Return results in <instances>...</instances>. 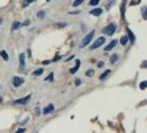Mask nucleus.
I'll use <instances>...</instances> for the list:
<instances>
[{"label":"nucleus","instance_id":"obj_1","mask_svg":"<svg viewBox=\"0 0 147 133\" xmlns=\"http://www.w3.org/2000/svg\"><path fill=\"white\" fill-rule=\"evenodd\" d=\"M93 36H94V30H92L90 33H88V35H87V36L82 40V42H81L80 45H79V47H80V48H84L85 46H87V45H88V43L91 42Z\"/></svg>","mask_w":147,"mask_h":133},{"label":"nucleus","instance_id":"obj_2","mask_svg":"<svg viewBox=\"0 0 147 133\" xmlns=\"http://www.w3.org/2000/svg\"><path fill=\"white\" fill-rule=\"evenodd\" d=\"M115 30H116V24H114V23H111L107 27H105V28L101 29V31H103L104 33H106V35H109V36H112L113 33L115 32Z\"/></svg>","mask_w":147,"mask_h":133},{"label":"nucleus","instance_id":"obj_3","mask_svg":"<svg viewBox=\"0 0 147 133\" xmlns=\"http://www.w3.org/2000/svg\"><path fill=\"white\" fill-rule=\"evenodd\" d=\"M105 38H103V37H100V38H98L96 41H95V43L93 44V45L91 46V50H93V49H96V48H98V47H100L103 44L105 43Z\"/></svg>","mask_w":147,"mask_h":133},{"label":"nucleus","instance_id":"obj_4","mask_svg":"<svg viewBox=\"0 0 147 133\" xmlns=\"http://www.w3.org/2000/svg\"><path fill=\"white\" fill-rule=\"evenodd\" d=\"M30 98H31V96L29 95V96H27V97H25L23 99H18V100H16L14 103L15 104H26V103H28V101L30 100Z\"/></svg>","mask_w":147,"mask_h":133},{"label":"nucleus","instance_id":"obj_5","mask_svg":"<svg viewBox=\"0 0 147 133\" xmlns=\"http://www.w3.org/2000/svg\"><path fill=\"white\" fill-rule=\"evenodd\" d=\"M23 82H24V79L23 78H20V77H18V76L14 77V79H13V83H14L15 86H20Z\"/></svg>","mask_w":147,"mask_h":133},{"label":"nucleus","instance_id":"obj_6","mask_svg":"<svg viewBox=\"0 0 147 133\" xmlns=\"http://www.w3.org/2000/svg\"><path fill=\"white\" fill-rule=\"evenodd\" d=\"M116 44H117V41H116V40H113V41L109 44V45L105 48V51H110V50H112L113 48H114V47L116 46Z\"/></svg>","mask_w":147,"mask_h":133},{"label":"nucleus","instance_id":"obj_7","mask_svg":"<svg viewBox=\"0 0 147 133\" xmlns=\"http://www.w3.org/2000/svg\"><path fill=\"white\" fill-rule=\"evenodd\" d=\"M20 65L22 69H25V54L24 53L20 54Z\"/></svg>","mask_w":147,"mask_h":133},{"label":"nucleus","instance_id":"obj_8","mask_svg":"<svg viewBox=\"0 0 147 133\" xmlns=\"http://www.w3.org/2000/svg\"><path fill=\"white\" fill-rule=\"evenodd\" d=\"M101 13H103V10H101V8H95V9H92L91 12H90V14L93 15V16H100Z\"/></svg>","mask_w":147,"mask_h":133},{"label":"nucleus","instance_id":"obj_9","mask_svg":"<svg viewBox=\"0 0 147 133\" xmlns=\"http://www.w3.org/2000/svg\"><path fill=\"white\" fill-rule=\"evenodd\" d=\"M54 110V106L52 105V104H50L48 107H46L44 109V114H48V113H50V112H52Z\"/></svg>","mask_w":147,"mask_h":133},{"label":"nucleus","instance_id":"obj_10","mask_svg":"<svg viewBox=\"0 0 147 133\" xmlns=\"http://www.w3.org/2000/svg\"><path fill=\"white\" fill-rule=\"evenodd\" d=\"M80 63H81V62H80V60H79V59L76 60V65H75V68L71 70V73H72V74H75V73L78 71V69L80 68Z\"/></svg>","mask_w":147,"mask_h":133},{"label":"nucleus","instance_id":"obj_11","mask_svg":"<svg viewBox=\"0 0 147 133\" xmlns=\"http://www.w3.org/2000/svg\"><path fill=\"white\" fill-rule=\"evenodd\" d=\"M20 26H22V25H21V23H20V22H18V21L14 22V23H13V30H16V29L20 28Z\"/></svg>","mask_w":147,"mask_h":133},{"label":"nucleus","instance_id":"obj_12","mask_svg":"<svg viewBox=\"0 0 147 133\" xmlns=\"http://www.w3.org/2000/svg\"><path fill=\"white\" fill-rule=\"evenodd\" d=\"M0 55L4 58V60H8V54L5 51H0Z\"/></svg>","mask_w":147,"mask_h":133},{"label":"nucleus","instance_id":"obj_13","mask_svg":"<svg viewBox=\"0 0 147 133\" xmlns=\"http://www.w3.org/2000/svg\"><path fill=\"white\" fill-rule=\"evenodd\" d=\"M110 72H111L110 70H107V71H106L105 73H103V74H101V75H100V77H99V79H100V80H103V79H105V78H106V77H107V75H108V74H110Z\"/></svg>","mask_w":147,"mask_h":133},{"label":"nucleus","instance_id":"obj_14","mask_svg":"<svg viewBox=\"0 0 147 133\" xmlns=\"http://www.w3.org/2000/svg\"><path fill=\"white\" fill-rule=\"evenodd\" d=\"M128 33H129V36H130V38H131V42L134 43V42H135V36L133 35V32H132L130 29H128Z\"/></svg>","mask_w":147,"mask_h":133},{"label":"nucleus","instance_id":"obj_15","mask_svg":"<svg viewBox=\"0 0 147 133\" xmlns=\"http://www.w3.org/2000/svg\"><path fill=\"white\" fill-rule=\"evenodd\" d=\"M120 42H121L122 45H125V44L128 43V37H122L120 39Z\"/></svg>","mask_w":147,"mask_h":133},{"label":"nucleus","instance_id":"obj_16","mask_svg":"<svg viewBox=\"0 0 147 133\" xmlns=\"http://www.w3.org/2000/svg\"><path fill=\"white\" fill-rule=\"evenodd\" d=\"M43 72H44V70H43V69H39V70H36V71L33 72V75H34V76L41 75V74H43Z\"/></svg>","mask_w":147,"mask_h":133},{"label":"nucleus","instance_id":"obj_17","mask_svg":"<svg viewBox=\"0 0 147 133\" xmlns=\"http://www.w3.org/2000/svg\"><path fill=\"white\" fill-rule=\"evenodd\" d=\"M93 74H94V71L93 70H88V71H86V76H88V77L93 76Z\"/></svg>","mask_w":147,"mask_h":133},{"label":"nucleus","instance_id":"obj_18","mask_svg":"<svg viewBox=\"0 0 147 133\" xmlns=\"http://www.w3.org/2000/svg\"><path fill=\"white\" fill-rule=\"evenodd\" d=\"M116 60H117V55H116V54L112 55V56H111V60H110V61H111L112 63H114Z\"/></svg>","mask_w":147,"mask_h":133},{"label":"nucleus","instance_id":"obj_19","mask_svg":"<svg viewBox=\"0 0 147 133\" xmlns=\"http://www.w3.org/2000/svg\"><path fill=\"white\" fill-rule=\"evenodd\" d=\"M37 17L40 18V19H44V18H45V12H44V10H41V12H38V13H37Z\"/></svg>","mask_w":147,"mask_h":133},{"label":"nucleus","instance_id":"obj_20","mask_svg":"<svg viewBox=\"0 0 147 133\" xmlns=\"http://www.w3.org/2000/svg\"><path fill=\"white\" fill-rule=\"evenodd\" d=\"M83 1H84V0H76V1L73 3V5H74V6H78L79 4H81Z\"/></svg>","mask_w":147,"mask_h":133},{"label":"nucleus","instance_id":"obj_21","mask_svg":"<svg viewBox=\"0 0 147 133\" xmlns=\"http://www.w3.org/2000/svg\"><path fill=\"white\" fill-rule=\"evenodd\" d=\"M98 2H99V0H91V1L89 2V4L90 5H96Z\"/></svg>","mask_w":147,"mask_h":133},{"label":"nucleus","instance_id":"obj_22","mask_svg":"<svg viewBox=\"0 0 147 133\" xmlns=\"http://www.w3.org/2000/svg\"><path fill=\"white\" fill-rule=\"evenodd\" d=\"M146 85H147V82H146V81H143V82H141V84H140V88H141V90H144V88L146 87Z\"/></svg>","mask_w":147,"mask_h":133},{"label":"nucleus","instance_id":"obj_23","mask_svg":"<svg viewBox=\"0 0 147 133\" xmlns=\"http://www.w3.org/2000/svg\"><path fill=\"white\" fill-rule=\"evenodd\" d=\"M138 3H140V0H132L131 5H136V4H138Z\"/></svg>","mask_w":147,"mask_h":133},{"label":"nucleus","instance_id":"obj_24","mask_svg":"<svg viewBox=\"0 0 147 133\" xmlns=\"http://www.w3.org/2000/svg\"><path fill=\"white\" fill-rule=\"evenodd\" d=\"M53 75H54V74H53V73H51V74H50V76L48 77V78H46V80H51V81H52V80H53Z\"/></svg>","mask_w":147,"mask_h":133},{"label":"nucleus","instance_id":"obj_25","mask_svg":"<svg viewBox=\"0 0 147 133\" xmlns=\"http://www.w3.org/2000/svg\"><path fill=\"white\" fill-rule=\"evenodd\" d=\"M34 1H35V0H26V3H25L24 5L26 6L27 4H29V3H31V2H34Z\"/></svg>","mask_w":147,"mask_h":133},{"label":"nucleus","instance_id":"obj_26","mask_svg":"<svg viewBox=\"0 0 147 133\" xmlns=\"http://www.w3.org/2000/svg\"><path fill=\"white\" fill-rule=\"evenodd\" d=\"M75 83H76L77 86H79V85L81 84V80H80V79H76V82H75Z\"/></svg>","mask_w":147,"mask_h":133},{"label":"nucleus","instance_id":"obj_27","mask_svg":"<svg viewBox=\"0 0 147 133\" xmlns=\"http://www.w3.org/2000/svg\"><path fill=\"white\" fill-rule=\"evenodd\" d=\"M61 58V56H57V57H55L54 59H53V61H57V60H59Z\"/></svg>","mask_w":147,"mask_h":133},{"label":"nucleus","instance_id":"obj_28","mask_svg":"<svg viewBox=\"0 0 147 133\" xmlns=\"http://www.w3.org/2000/svg\"><path fill=\"white\" fill-rule=\"evenodd\" d=\"M103 65H104L103 62H98V66H103Z\"/></svg>","mask_w":147,"mask_h":133},{"label":"nucleus","instance_id":"obj_29","mask_svg":"<svg viewBox=\"0 0 147 133\" xmlns=\"http://www.w3.org/2000/svg\"><path fill=\"white\" fill-rule=\"evenodd\" d=\"M72 58H74V56H72V57H69V58H67V59H66V60H65V61H69V60H71V59H72Z\"/></svg>","mask_w":147,"mask_h":133},{"label":"nucleus","instance_id":"obj_30","mask_svg":"<svg viewBox=\"0 0 147 133\" xmlns=\"http://www.w3.org/2000/svg\"><path fill=\"white\" fill-rule=\"evenodd\" d=\"M24 131H25L24 129H19V130H18V132H24Z\"/></svg>","mask_w":147,"mask_h":133},{"label":"nucleus","instance_id":"obj_31","mask_svg":"<svg viewBox=\"0 0 147 133\" xmlns=\"http://www.w3.org/2000/svg\"><path fill=\"white\" fill-rule=\"evenodd\" d=\"M43 63H44V64H48V63H49V61H44Z\"/></svg>","mask_w":147,"mask_h":133},{"label":"nucleus","instance_id":"obj_32","mask_svg":"<svg viewBox=\"0 0 147 133\" xmlns=\"http://www.w3.org/2000/svg\"><path fill=\"white\" fill-rule=\"evenodd\" d=\"M0 102H2V98L1 97H0Z\"/></svg>","mask_w":147,"mask_h":133},{"label":"nucleus","instance_id":"obj_33","mask_svg":"<svg viewBox=\"0 0 147 133\" xmlns=\"http://www.w3.org/2000/svg\"><path fill=\"white\" fill-rule=\"evenodd\" d=\"M1 22H2V19H1V18H0V24H1Z\"/></svg>","mask_w":147,"mask_h":133},{"label":"nucleus","instance_id":"obj_34","mask_svg":"<svg viewBox=\"0 0 147 133\" xmlns=\"http://www.w3.org/2000/svg\"><path fill=\"white\" fill-rule=\"evenodd\" d=\"M47 1H48V2H49V1H51V0H47Z\"/></svg>","mask_w":147,"mask_h":133}]
</instances>
